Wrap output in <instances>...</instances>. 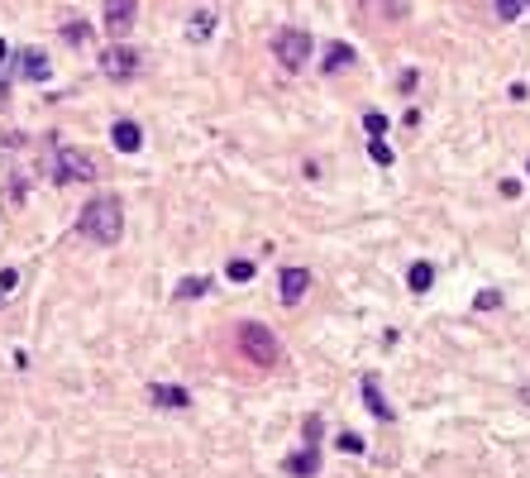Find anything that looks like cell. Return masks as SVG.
<instances>
[{"mask_svg":"<svg viewBox=\"0 0 530 478\" xmlns=\"http://www.w3.org/2000/svg\"><path fill=\"white\" fill-rule=\"evenodd\" d=\"M15 283H20V273H15V269H0V306L15 297Z\"/></svg>","mask_w":530,"mask_h":478,"instance_id":"cell-19","label":"cell"},{"mask_svg":"<svg viewBox=\"0 0 530 478\" xmlns=\"http://www.w3.org/2000/svg\"><path fill=\"white\" fill-rule=\"evenodd\" d=\"M364 402H368V412L373 416H378V421H392L397 412H392V406H387V397H383V388H378V378H364Z\"/></svg>","mask_w":530,"mask_h":478,"instance_id":"cell-13","label":"cell"},{"mask_svg":"<svg viewBox=\"0 0 530 478\" xmlns=\"http://www.w3.org/2000/svg\"><path fill=\"white\" fill-rule=\"evenodd\" d=\"M340 449H349V455H364V435H354V431L340 435Z\"/></svg>","mask_w":530,"mask_h":478,"instance_id":"cell-24","label":"cell"},{"mask_svg":"<svg viewBox=\"0 0 530 478\" xmlns=\"http://www.w3.org/2000/svg\"><path fill=\"white\" fill-rule=\"evenodd\" d=\"M101 73L105 77H115V81H124V77H134L139 73V53L134 48H105V58H101Z\"/></svg>","mask_w":530,"mask_h":478,"instance_id":"cell-7","label":"cell"},{"mask_svg":"<svg viewBox=\"0 0 530 478\" xmlns=\"http://www.w3.org/2000/svg\"><path fill=\"white\" fill-rule=\"evenodd\" d=\"M282 469H287L291 478H315V474H320V445H301L297 455L282 459Z\"/></svg>","mask_w":530,"mask_h":478,"instance_id":"cell-8","label":"cell"},{"mask_svg":"<svg viewBox=\"0 0 530 478\" xmlns=\"http://www.w3.org/2000/svg\"><path fill=\"white\" fill-rule=\"evenodd\" d=\"M206 287H211L206 277H187V283H177V292H172V297H177V302H191V297H201Z\"/></svg>","mask_w":530,"mask_h":478,"instance_id":"cell-16","label":"cell"},{"mask_svg":"<svg viewBox=\"0 0 530 478\" xmlns=\"http://www.w3.org/2000/svg\"><path fill=\"white\" fill-rule=\"evenodd\" d=\"M5 106H10V81L0 77V110H5Z\"/></svg>","mask_w":530,"mask_h":478,"instance_id":"cell-26","label":"cell"},{"mask_svg":"<svg viewBox=\"0 0 530 478\" xmlns=\"http://www.w3.org/2000/svg\"><path fill=\"white\" fill-rule=\"evenodd\" d=\"M306 287H311V273L306 269H282V277H277V297H282L287 306H297L306 297Z\"/></svg>","mask_w":530,"mask_h":478,"instance_id":"cell-9","label":"cell"},{"mask_svg":"<svg viewBox=\"0 0 530 478\" xmlns=\"http://www.w3.org/2000/svg\"><path fill=\"white\" fill-rule=\"evenodd\" d=\"M110 144H115L120 153H139V144H144V130H139L134 120H115V124H110Z\"/></svg>","mask_w":530,"mask_h":478,"instance_id":"cell-11","label":"cell"},{"mask_svg":"<svg viewBox=\"0 0 530 478\" xmlns=\"http://www.w3.org/2000/svg\"><path fill=\"white\" fill-rule=\"evenodd\" d=\"M358 10H364L368 24H401L411 15L407 0H358Z\"/></svg>","mask_w":530,"mask_h":478,"instance_id":"cell-5","label":"cell"},{"mask_svg":"<svg viewBox=\"0 0 530 478\" xmlns=\"http://www.w3.org/2000/svg\"><path fill=\"white\" fill-rule=\"evenodd\" d=\"M211 30H215V15H211V10H201V15H197V24H191L187 34H191V38H206Z\"/></svg>","mask_w":530,"mask_h":478,"instance_id":"cell-20","label":"cell"},{"mask_svg":"<svg viewBox=\"0 0 530 478\" xmlns=\"http://www.w3.org/2000/svg\"><path fill=\"white\" fill-rule=\"evenodd\" d=\"M349 63H354V48H349V44H330L325 58H320V67H325V73H340V67H349Z\"/></svg>","mask_w":530,"mask_h":478,"instance_id":"cell-14","label":"cell"},{"mask_svg":"<svg viewBox=\"0 0 530 478\" xmlns=\"http://www.w3.org/2000/svg\"><path fill=\"white\" fill-rule=\"evenodd\" d=\"M91 177H101L96 173V158L87 149H72V144H53V182H91Z\"/></svg>","mask_w":530,"mask_h":478,"instance_id":"cell-3","label":"cell"},{"mask_svg":"<svg viewBox=\"0 0 530 478\" xmlns=\"http://www.w3.org/2000/svg\"><path fill=\"white\" fill-rule=\"evenodd\" d=\"M273 53H277V63H282L287 73H301L306 58H311V34L306 30H277L273 34Z\"/></svg>","mask_w":530,"mask_h":478,"instance_id":"cell-4","label":"cell"},{"mask_svg":"<svg viewBox=\"0 0 530 478\" xmlns=\"http://www.w3.org/2000/svg\"><path fill=\"white\" fill-rule=\"evenodd\" d=\"M240 349L258 363V369L282 363V345H277V335L268 326H258V320H244V326H240Z\"/></svg>","mask_w":530,"mask_h":478,"instance_id":"cell-2","label":"cell"},{"mask_svg":"<svg viewBox=\"0 0 530 478\" xmlns=\"http://www.w3.org/2000/svg\"><path fill=\"white\" fill-rule=\"evenodd\" d=\"M368 158L383 163V167H392V149H387V139H368Z\"/></svg>","mask_w":530,"mask_h":478,"instance_id":"cell-18","label":"cell"},{"mask_svg":"<svg viewBox=\"0 0 530 478\" xmlns=\"http://www.w3.org/2000/svg\"><path fill=\"white\" fill-rule=\"evenodd\" d=\"M526 10H530V0H526Z\"/></svg>","mask_w":530,"mask_h":478,"instance_id":"cell-28","label":"cell"},{"mask_svg":"<svg viewBox=\"0 0 530 478\" xmlns=\"http://www.w3.org/2000/svg\"><path fill=\"white\" fill-rule=\"evenodd\" d=\"M10 58V44H5V38H0V63H5Z\"/></svg>","mask_w":530,"mask_h":478,"instance_id":"cell-27","label":"cell"},{"mask_svg":"<svg viewBox=\"0 0 530 478\" xmlns=\"http://www.w3.org/2000/svg\"><path fill=\"white\" fill-rule=\"evenodd\" d=\"M526 15V0H497V20H521Z\"/></svg>","mask_w":530,"mask_h":478,"instance_id":"cell-17","label":"cell"},{"mask_svg":"<svg viewBox=\"0 0 530 478\" xmlns=\"http://www.w3.org/2000/svg\"><path fill=\"white\" fill-rule=\"evenodd\" d=\"M148 402L167 406V412H182V406H191V392L177 388V383H153V388H148Z\"/></svg>","mask_w":530,"mask_h":478,"instance_id":"cell-10","label":"cell"},{"mask_svg":"<svg viewBox=\"0 0 530 478\" xmlns=\"http://www.w3.org/2000/svg\"><path fill=\"white\" fill-rule=\"evenodd\" d=\"M77 235L96 239V244H120V235H124V206H120V196L115 192L91 196V201L81 206V216H77Z\"/></svg>","mask_w":530,"mask_h":478,"instance_id":"cell-1","label":"cell"},{"mask_svg":"<svg viewBox=\"0 0 530 478\" xmlns=\"http://www.w3.org/2000/svg\"><path fill=\"white\" fill-rule=\"evenodd\" d=\"M15 58H20V73L29 77V81H48V58L38 48H20Z\"/></svg>","mask_w":530,"mask_h":478,"instance_id":"cell-12","label":"cell"},{"mask_svg":"<svg viewBox=\"0 0 530 478\" xmlns=\"http://www.w3.org/2000/svg\"><path fill=\"white\" fill-rule=\"evenodd\" d=\"M230 277H234V283H248V277H254V263H248V259H234V263H230Z\"/></svg>","mask_w":530,"mask_h":478,"instance_id":"cell-22","label":"cell"},{"mask_svg":"<svg viewBox=\"0 0 530 478\" xmlns=\"http://www.w3.org/2000/svg\"><path fill=\"white\" fill-rule=\"evenodd\" d=\"M134 20H139V0H105V34L110 38L130 34Z\"/></svg>","mask_w":530,"mask_h":478,"instance_id":"cell-6","label":"cell"},{"mask_svg":"<svg viewBox=\"0 0 530 478\" xmlns=\"http://www.w3.org/2000/svg\"><path fill=\"white\" fill-rule=\"evenodd\" d=\"M364 130H368L373 139H383V134H387V120L378 115V110H368V115H364Z\"/></svg>","mask_w":530,"mask_h":478,"instance_id":"cell-21","label":"cell"},{"mask_svg":"<svg viewBox=\"0 0 530 478\" xmlns=\"http://www.w3.org/2000/svg\"><path fill=\"white\" fill-rule=\"evenodd\" d=\"M67 38H72V44H81V38H87V24H67V30H63Z\"/></svg>","mask_w":530,"mask_h":478,"instance_id":"cell-25","label":"cell"},{"mask_svg":"<svg viewBox=\"0 0 530 478\" xmlns=\"http://www.w3.org/2000/svg\"><path fill=\"white\" fill-rule=\"evenodd\" d=\"M473 306H478V312H492V306H501V292L487 287V292H478V302H473Z\"/></svg>","mask_w":530,"mask_h":478,"instance_id":"cell-23","label":"cell"},{"mask_svg":"<svg viewBox=\"0 0 530 478\" xmlns=\"http://www.w3.org/2000/svg\"><path fill=\"white\" fill-rule=\"evenodd\" d=\"M407 283H411V292H430V283H435V269H430V263H411Z\"/></svg>","mask_w":530,"mask_h":478,"instance_id":"cell-15","label":"cell"}]
</instances>
